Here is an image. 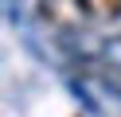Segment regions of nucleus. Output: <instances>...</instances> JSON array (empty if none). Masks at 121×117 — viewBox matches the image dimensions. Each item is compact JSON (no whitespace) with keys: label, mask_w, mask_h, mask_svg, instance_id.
<instances>
[{"label":"nucleus","mask_w":121,"mask_h":117,"mask_svg":"<svg viewBox=\"0 0 121 117\" xmlns=\"http://www.w3.org/2000/svg\"><path fill=\"white\" fill-rule=\"evenodd\" d=\"M82 4H86L90 20H98V23H113V20H121V0H82Z\"/></svg>","instance_id":"obj_2"},{"label":"nucleus","mask_w":121,"mask_h":117,"mask_svg":"<svg viewBox=\"0 0 121 117\" xmlns=\"http://www.w3.org/2000/svg\"><path fill=\"white\" fill-rule=\"evenodd\" d=\"M35 16H39V23H47L51 31H63V35L94 23L82 0H35Z\"/></svg>","instance_id":"obj_1"}]
</instances>
